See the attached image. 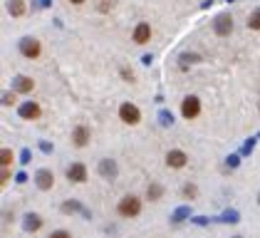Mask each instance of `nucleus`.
<instances>
[{"instance_id": "4", "label": "nucleus", "mask_w": 260, "mask_h": 238, "mask_svg": "<svg viewBox=\"0 0 260 238\" xmlns=\"http://www.w3.org/2000/svg\"><path fill=\"white\" fill-rule=\"evenodd\" d=\"M213 30H215V35H221V37L230 35V30H233V15L230 13H221L218 17L213 20Z\"/></svg>"}, {"instance_id": "18", "label": "nucleus", "mask_w": 260, "mask_h": 238, "mask_svg": "<svg viewBox=\"0 0 260 238\" xmlns=\"http://www.w3.org/2000/svg\"><path fill=\"white\" fill-rule=\"evenodd\" d=\"M188 216H191V206H181V208L173 211L171 219H173V223H181V221H186V219H188Z\"/></svg>"}, {"instance_id": "20", "label": "nucleus", "mask_w": 260, "mask_h": 238, "mask_svg": "<svg viewBox=\"0 0 260 238\" xmlns=\"http://www.w3.org/2000/svg\"><path fill=\"white\" fill-rule=\"evenodd\" d=\"M13 151L10 149H0V166H10L13 164Z\"/></svg>"}, {"instance_id": "31", "label": "nucleus", "mask_w": 260, "mask_h": 238, "mask_svg": "<svg viewBox=\"0 0 260 238\" xmlns=\"http://www.w3.org/2000/svg\"><path fill=\"white\" fill-rule=\"evenodd\" d=\"M228 166L235 169V166H238V157H228Z\"/></svg>"}, {"instance_id": "8", "label": "nucleus", "mask_w": 260, "mask_h": 238, "mask_svg": "<svg viewBox=\"0 0 260 238\" xmlns=\"http://www.w3.org/2000/svg\"><path fill=\"white\" fill-rule=\"evenodd\" d=\"M90 127H84V124H77L75 129H72V144L77 146V149H82V146H87L90 144Z\"/></svg>"}, {"instance_id": "34", "label": "nucleus", "mask_w": 260, "mask_h": 238, "mask_svg": "<svg viewBox=\"0 0 260 238\" xmlns=\"http://www.w3.org/2000/svg\"><path fill=\"white\" fill-rule=\"evenodd\" d=\"M235 238H241V236H235Z\"/></svg>"}, {"instance_id": "30", "label": "nucleus", "mask_w": 260, "mask_h": 238, "mask_svg": "<svg viewBox=\"0 0 260 238\" xmlns=\"http://www.w3.org/2000/svg\"><path fill=\"white\" fill-rule=\"evenodd\" d=\"M20 161H23V164H28V161H30V151H28V149L23 151V157H20Z\"/></svg>"}, {"instance_id": "1", "label": "nucleus", "mask_w": 260, "mask_h": 238, "mask_svg": "<svg viewBox=\"0 0 260 238\" xmlns=\"http://www.w3.org/2000/svg\"><path fill=\"white\" fill-rule=\"evenodd\" d=\"M117 211H119L122 219H137V216L141 213V199L134 196V193H129V196H124L117 204Z\"/></svg>"}, {"instance_id": "17", "label": "nucleus", "mask_w": 260, "mask_h": 238, "mask_svg": "<svg viewBox=\"0 0 260 238\" xmlns=\"http://www.w3.org/2000/svg\"><path fill=\"white\" fill-rule=\"evenodd\" d=\"M146 196H149L151 201H159V199L164 196V186H161V184H151V186L146 189Z\"/></svg>"}, {"instance_id": "32", "label": "nucleus", "mask_w": 260, "mask_h": 238, "mask_svg": "<svg viewBox=\"0 0 260 238\" xmlns=\"http://www.w3.org/2000/svg\"><path fill=\"white\" fill-rule=\"evenodd\" d=\"M193 221H196L199 226H206V223H208V219H203V216H199V219H193Z\"/></svg>"}, {"instance_id": "3", "label": "nucleus", "mask_w": 260, "mask_h": 238, "mask_svg": "<svg viewBox=\"0 0 260 238\" xmlns=\"http://www.w3.org/2000/svg\"><path fill=\"white\" fill-rule=\"evenodd\" d=\"M181 114H184L186 119H196V117L201 114V99L193 97V95L184 97V102H181Z\"/></svg>"}, {"instance_id": "26", "label": "nucleus", "mask_w": 260, "mask_h": 238, "mask_svg": "<svg viewBox=\"0 0 260 238\" xmlns=\"http://www.w3.org/2000/svg\"><path fill=\"white\" fill-rule=\"evenodd\" d=\"M50 238H72V236H70L67 231H52V233H50Z\"/></svg>"}, {"instance_id": "12", "label": "nucleus", "mask_w": 260, "mask_h": 238, "mask_svg": "<svg viewBox=\"0 0 260 238\" xmlns=\"http://www.w3.org/2000/svg\"><path fill=\"white\" fill-rule=\"evenodd\" d=\"M20 117H23V119H37L40 117V104L37 102H23V104H20Z\"/></svg>"}, {"instance_id": "13", "label": "nucleus", "mask_w": 260, "mask_h": 238, "mask_svg": "<svg viewBox=\"0 0 260 238\" xmlns=\"http://www.w3.org/2000/svg\"><path fill=\"white\" fill-rule=\"evenodd\" d=\"M151 40V25L149 23H139L137 30H134V42L137 45H144V42Z\"/></svg>"}, {"instance_id": "21", "label": "nucleus", "mask_w": 260, "mask_h": 238, "mask_svg": "<svg viewBox=\"0 0 260 238\" xmlns=\"http://www.w3.org/2000/svg\"><path fill=\"white\" fill-rule=\"evenodd\" d=\"M248 28H250V30H258V28H260V13H258V10H253V15L248 17Z\"/></svg>"}, {"instance_id": "10", "label": "nucleus", "mask_w": 260, "mask_h": 238, "mask_svg": "<svg viewBox=\"0 0 260 238\" xmlns=\"http://www.w3.org/2000/svg\"><path fill=\"white\" fill-rule=\"evenodd\" d=\"M32 87H35L32 77L20 75V77H15V79H13V92H15V95H28V92H32Z\"/></svg>"}, {"instance_id": "14", "label": "nucleus", "mask_w": 260, "mask_h": 238, "mask_svg": "<svg viewBox=\"0 0 260 238\" xmlns=\"http://www.w3.org/2000/svg\"><path fill=\"white\" fill-rule=\"evenodd\" d=\"M23 226H25L28 233L40 231V228H42V216H40V213H28V216H25V221H23Z\"/></svg>"}, {"instance_id": "6", "label": "nucleus", "mask_w": 260, "mask_h": 238, "mask_svg": "<svg viewBox=\"0 0 260 238\" xmlns=\"http://www.w3.org/2000/svg\"><path fill=\"white\" fill-rule=\"evenodd\" d=\"M186 164H188V157L181 149H171L166 154V166H171V169H184Z\"/></svg>"}, {"instance_id": "15", "label": "nucleus", "mask_w": 260, "mask_h": 238, "mask_svg": "<svg viewBox=\"0 0 260 238\" xmlns=\"http://www.w3.org/2000/svg\"><path fill=\"white\" fill-rule=\"evenodd\" d=\"M8 13H10L13 17H23V15L28 13L25 0H10V3H8Z\"/></svg>"}, {"instance_id": "16", "label": "nucleus", "mask_w": 260, "mask_h": 238, "mask_svg": "<svg viewBox=\"0 0 260 238\" xmlns=\"http://www.w3.org/2000/svg\"><path fill=\"white\" fill-rule=\"evenodd\" d=\"M62 211H64V213H77V211H82L84 216H90V213L84 211V206H82L79 201H64V204H62Z\"/></svg>"}, {"instance_id": "25", "label": "nucleus", "mask_w": 260, "mask_h": 238, "mask_svg": "<svg viewBox=\"0 0 260 238\" xmlns=\"http://www.w3.org/2000/svg\"><path fill=\"white\" fill-rule=\"evenodd\" d=\"M8 179H10V171H8V166H0V186H3Z\"/></svg>"}, {"instance_id": "29", "label": "nucleus", "mask_w": 260, "mask_h": 238, "mask_svg": "<svg viewBox=\"0 0 260 238\" xmlns=\"http://www.w3.org/2000/svg\"><path fill=\"white\" fill-rule=\"evenodd\" d=\"M15 181H17V184H25V181H28V176H25V174H23V171H20V174H17V176H15Z\"/></svg>"}, {"instance_id": "23", "label": "nucleus", "mask_w": 260, "mask_h": 238, "mask_svg": "<svg viewBox=\"0 0 260 238\" xmlns=\"http://www.w3.org/2000/svg\"><path fill=\"white\" fill-rule=\"evenodd\" d=\"M184 196H186V199H196V196H199V189L193 186V184H186V186H184Z\"/></svg>"}, {"instance_id": "22", "label": "nucleus", "mask_w": 260, "mask_h": 238, "mask_svg": "<svg viewBox=\"0 0 260 238\" xmlns=\"http://www.w3.org/2000/svg\"><path fill=\"white\" fill-rule=\"evenodd\" d=\"M221 221H223V223H238V211H226V213L221 216Z\"/></svg>"}, {"instance_id": "9", "label": "nucleus", "mask_w": 260, "mask_h": 238, "mask_svg": "<svg viewBox=\"0 0 260 238\" xmlns=\"http://www.w3.org/2000/svg\"><path fill=\"white\" fill-rule=\"evenodd\" d=\"M67 179H70L72 184H84V181H87V166L79 164V161L70 164V169H67Z\"/></svg>"}, {"instance_id": "24", "label": "nucleus", "mask_w": 260, "mask_h": 238, "mask_svg": "<svg viewBox=\"0 0 260 238\" xmlns=\"http://www.w3.org/2000/svg\"><path fill=\"white\" fill-rule=\"evenodd\" d=\"M0 102H3L5 107H13V104H15V92H8V95H3V99H0Z\"/></svg>"}, {"instance_id": "28", "label": "nucleus", "mask_w": 260, "mask_h": 238, "mask_svg": "<svg viewBox=\"0 0 260 238\" xmlns=\"http://www.w3.org/2000/svg\"><path fill=\"white\" fill-rule=\"evenodd\" d=\"M253 144H255V139H248V142H245V149H243L245 154H250V151H253Z\"/></svg>"}, {"instance_id": "5", "label": "nucleus", "mask_w": 260, "mask_h": 238, "mask_svg": "<svg viewBox=\"0 0 260 238\" xmlns=\"http://www.w3.org/2000/svg\"><path fill=\"white\" fill-rule=\"evenodd\" d=\"M20 52H23L28 60L40 57V52H42V48H40V40H35V37H23V40H20Z\"/></svg>"}, {"instance_id": "2", "label": "nucleus", "mask_w": 260, "mask_h": 238, "mask_svg": "<svg viewBox=\"0 0 260 238\" xmlns=\"http://www.w3.org/2000/svg\"><path fill=\"white\" fill-rule=\"evenodd\" d=\"M119 119H122L124 124H139V122H141L139 107L132 104V102H122V104H119Z\"/></svg>"}, {"instance_id": "19", "label": "nucleus", "mask_w": 260, "mask_h": 238, "mask_svg": "<svg viewBox=\"0 0 260 238\" xmlns=\"http://www.w3.org/2000/svg\"><path fill=\"white\" fill-rule=\"evenodd\" d=\"M181 67L186 70V67H191V62H201V55H196V52H186V55H181Z\"/></svg>"}, {"instance_id": "7", "label": "nucleus", "mask_w": 260, "mask_h": 238, "mask_svg": "<svg viewBox=\"0 0 260 238\" xmlns=\"http://www.w3.org/2000/svg\"><path fill=\"white\" fill-rule=\"evenodd\" d=\"M35 184H37L40 191H50L55 186V174H52L50 169H40L37 174H35Z\"/></svg>"}, {"instance_id": "27", "label": "nucleus", "mask_w": 260, "mask_h": 238, "mask_svg": "<svg viewBox=\"0 0 260 238\" xmlns=\"http://www.w3.org/2000/svg\"><path fill=\"white\" fill-rule=\"evenodd\" d=\"M161 122H164V127H168V124H173V117H171L168 112H164V114H161Z\"/></svg>"}, {"instance_id": "33", "label": "nucleus", "mask_w": 260, "mask_h": 238, "mask_svg": "<svg viewBox=\"0 0 260 238\" xmlns=\"http://www.w3.org/2000/svg\"><path fill=\"white\" fill-rule=\"evenodd\" d=\"M72 5H82V3H87V0H70Z\"/></svg>"}, {"instance_id": "11", "label": "nucleus", "mask_w": 260, "mask_h": 238, "mask_svg": "<svg viewBox=\"0 0 260 238\" xmlns=\"http://www.w3.org/2000/svg\"><path fill=\"white\" fill-rule=\"evenodd\" d=\"M99 174L104 176V179H117V174H119V169H117V161L114 159H102L99 161Z\"/></svg>"}]
</instances>
